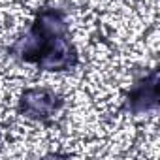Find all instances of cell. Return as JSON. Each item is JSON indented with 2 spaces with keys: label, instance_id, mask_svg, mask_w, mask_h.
I'll list each match as a JSON object with an SVG mask.
<instances>
[{
  "label": "cell",
  "instance_id": "obj_1",
  "mask_svg": "<svg viewBox=\"0 0 160 160\" xmlns=\"http://www.w3.org/2000/svg\"><path fill=\"white\" fill-rule=\"evenodd\" d=\"M57 94L47 91V89H36V91H28L23 96V111L28 113L27 117H49V113H53L57 109Z\"/></svg>",
  "mask_w": 160,
  "mask_h": 160
}]
</instances>
